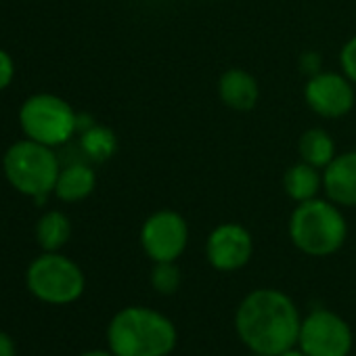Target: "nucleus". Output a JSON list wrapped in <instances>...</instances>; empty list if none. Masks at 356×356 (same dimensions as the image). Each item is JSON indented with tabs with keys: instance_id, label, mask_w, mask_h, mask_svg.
I'll use <instances>...</instances> for the list:
<instances>
[{
	"instance_id": "22",
	"label": "nucleus",
	"mask_w": 356,
	"mask_h": 356,
	"mask_svg": "<svg viewBox=\"0 0 356 356\" xmlns=\"http://www.w3.org/2000/svg\"><path fill=\"white\" fill-rule=\"evenodd\" d=\"M0 356H15V343L5 331H0Z\"/></svg>"
},
{
	"instance_id": "9",
	"label": "nucleus",
	"mask_w": 356,
	"mask_h": 356,
	"mask_svg": "<svg viewBox=\"0 0 356 356\" xmlns=\"http://www.w3.org/2000/svg\"><path fill=\"white\" fill-rule=\"evenodd\" d=\"M306 105L325 120H339L348 115L354 107L356 95L354 84L335 72H318L308 78L304 86Z\"/></svg>"
},
{
	"instance_id": "18",
	"label": "nucleus",
	"mask_w": 356,
	"mask_h": 356,
	"mask_svg": "<svg viewBox=\"0 0 356 356\" xmlns=\"http://www.w3.org/2000/svg\"><path fill=\"white\" fill-rule=\"evenodd\" d=\"M181 268L176 262H155L151 268V285L161 296H172L178 287H181Z\"/></svg>"
},
{
	"instance_id": "14",
	"label": "nucleus",
	"mask_w": 356,
	"mask_h": 356,
	"mask_svg": "<svg viewBox=\"0 0 356 356\" xmlns=\"http://www.w3.org/2000/svg\"><path fill=\"white\" fill-rule=\"evenodd\" d=\"M321 189H323V174H321V170L310 165V163H306V161L293 163L285 172V176H283V191L296 204L314 200Z\"/></svg>"
},
{
	"instance_id": "13",
	"label": "nucleus",
	"mask_w": 356,
	"mask_h": 356,
	"mask_svg": "<svg viewBox=\"0 0 356 356\" xmlns=\"http://www.w3.org/2000/svg\"><path fill=\"white\" fill-rule=\"evenodd\" d=\"M97 187V174L86 163H70L61 168L55 183V195L65 204H78L86 200Z\"/></svg>"
},
{
	"instance_id": "1",
	"label": "nucleus",
	"mask_w": 356,
	"mask_h": 356,
	"mask_svg": "<svg viewBox=\"0 0 356 356\" xmlns=\"http://www.w3.org/2000/svg\"><path fill=\"white\" fill-rule=\"evenodd\" d=\"M241 341L258 356H279L298 343L302 318L293 300L279 289H256L237 308Z\"/></svg>"
},
{
	"instance_id": "17",
	"label": "nucleus",
	"mask_w": 356,
	"mask_h": 356,
	"mask_svg": "<svg viewBox=\"0 0 356 356\" xmlns=\"http://www.w3.org/2000/svg\"><path fill=\"white\" fill-rule=\"evenodd\" d=\"M80 147L92 161H107L118 151V136L111 128L92 124L80 132Z\"/></svg>"
},
{
	"instance_id": "24",
	"label": "nucleus",
	"mask_w": 356,
	"mask_h": 356,
	"mask_svg": "<svg viewBox=\"0 0 356 356\" xmlns=\"http://www.w3.org/2000/svg\"><path fill=\"white\" fill-rule=\"evenodd\" d=\"M279 356H308V354H304L302 350H287V352H283V354H279Z\"/></svg>"
},
{
	"instance_id": "10",
	"label": "nucleus",
	"mask_w": 356,
	"mask_h": 356,
	"mask_svg": "<svg viewBox=\"0 0 356 356\" xmlns=\"http://www.w3.org/2000/svg\"><path fill=\"white\" fill-rule=\"evenodd\" d=\"M254 254V239L250 231L237 222L218 225L206 243L208 262L220 273H233L243 268Z\"/></svg>"
},
{
	"instance_id": "3",
	"label": "nucleus",
	"mask_w": 356,
	"mask_h": 356,
	"mask_svg": "<svg viewBox=\"0 0 356 356\" xmlns=\"http://www.w3.org/2000/svg\"><path fill=\"white\" fill-rule=\"evenodd\" d=\"M291 243L306 256L325 258L341 250L348 237V222L331 200H310L296 206L289 216Z\"/></svg>"
},
{
	"instance_id": "11",
	"label": "nucleus",
	"mask_w": 356,
	"mask_h": 356,
	"mask_svg": "<svg viewBox=\"0 0 356 356\" xmlns=\"http://www.w3.org/2000/svg\"><path fill=\"white\" fill-rule=\"evenodd\" d=\"M323 189L339 208H356V149L337 153L323 170Z\"/></svg>"
},
{
	"instance_id": "15",
	"label": "nucleus",
	"mask_w": 356,
	"mask_h": 356,
	"mask_svg": "<svg viewBox=\"0 0 356 356\" xmlns=\"http://www.w3.org/2000/svg\"><path fill=\"white\" fill-rule=\"evenodd\" d=\"M298 153H300V161H306L318 170H325L337 155L333 136L323 128L306 130L298 140Z\"/></svg>"
},
{
	"instance_id": "4",
	"label": "nucleus",
	"mask_w": 356,
	"mask_h": 356,
	"mask_svg": "<svg viewBox=\"0 0 356 356\" xmlns=\"http://www.w3.org/2000/svg\"><path fill=\"white\" fill-rule=\"evenodd\" d=\"M3 172L15 191L32 197L36 206H44L49 195L55 191L61 163L53 147L24 138L5 151Z\"/></svg>"
},
{
	"instance_id": "12",
	"label": "nucleus",
	"mask_w": 356,
	"mask_h": 356,
	"mask_svg": "<svg viewBox=\"0 0 356 356\" xmlns=\"http://www.w3.org/2000/svg\"><path fill=\"white\" fill-rule=\"evenodd\" d=\"M218 97L233 111H252L258 103L260 86L248 70L231 67L218 80Z\"/></svg>"
},
{
	"instance_id": "23",
	"label": "nucleus",
	"mask_w": 356,
	"mask_h": 356,
	"mask_svg": "<svg viewBox=\"0 0 356 356\" xmlns=\"http://www.w3.org/2000/svg\"><path fill=\"white\" fill-rule=\"evenodd\" d=\"M82 356H115L113 352H105V350H90V352H84Z\"/></svg>"
},
{
	"instance_id": "6",
	"label": "nucleus",
	"mask_w": 356,
	"mask_h": 356,
	"mask_svg": "<svg viewBox=\"0 0 356 356\" xmlns=\"http://www.w3.org/2000/svg\"><path fill=\"white\" fill-rule=\"evenodd\" d=\"M28 289L47 304H72L86 287L82 268L59 252H44L38 256L26 273Z\"/></svg>"
},
{
	"instance_id": "8",
	"label": "nucleus",
	"mask_w": 356,
	"mask_h": 356,
	"mask_svg": "<svg viewBox=\"0 0 356 356\" xmlns=\"http://www.w3.org/2000/svg\"><path fill=\"white\" fill-rule=\"evenodd\" d=\"M189 225L174 210L153 212L140 229V245L153 262H176L187 250Z\"/></svg>"
},
{
	"instance_id": "20",
	"label": "nucleus",
	"mask_w": 356,
	"mask_h": 356,
	"mask_svg": "<svg viewBox=\"0 0 356 356\" xmlns=\"http://www.w3.org/2000/svg\"><path fill=\"white\" fill-rule=\"evenodd\" d=\"M15 78V63L7 51L0 49V92L7 90Z\"/></svg>"
},
{
	"instance_id": "5",
	"label": "nucleus",
	"mask_w": 356,
	"mask_h": 356,
	"mask_svg": "<svg viewBox=\"0 0 356 356\" xmlns=\"http://www.w3.org/2000/svg\"><path fill=\"white\" fill-rule=\"evenodd\" d=\"M19 126L26 138L59 147L78 132V113L65 99L51 92H38L24 101Z\"/></svg>"
},
{
	"instance_id": "21",
	"label": "nucleus",
	"mask_w": 356,
	"mask_h": 356,
	"mask_svg": "<svg viewBox=\"0 0 356 356\" xmlns=\"http://www.w3.org/2000/svg\"><path fill=\"white\" fill-rule=\"evenodd\" d=\"M300 67H302V72H306L308 76H314V74L321 72L323 59H321L314 51H308V53H304V55L300 57Z\"/></svg>"
},
{
	"instance_id": "7",
	"label": "nucleus",
	"mask_w": 356,
	"mask_h": 356,
	"mask_svg": "<svg viewBox=\"0 0 356 356\" xmlns=\"http://www.w3.org/2000/svg\"><path fill=\"white\" fill-rule=\"evenodd\" d=\"M298 346L308 356H348L352 329L335 312L316 308L302 321Z\"/></svg>"
},
{
	"instance_id": "2",
	"label": "nucleus",
	"mask_w": 356,
	"mask_h": 356,
	"mask_svg": "<svg viewBox=\"0 0 356 356\" xmlns=\"http://www.w3.org/2000/svg\"><path fill=\"white\" fill-rule=\"evenodd\" d=\"M176 339L174 323L147 306L120 310L107 327L109 350L115 356H168Z\"/></svg>"
},
{
	"instance_id": "16",
	"label": "nucleus",
	"mask_w": 356,
	"mask_h": 356,
	"mask_svg": "<svg viewBox=\"0 0 356 356\" xmlns=\"http://www.w3.org/2000/svg\"><path fill=\"white\" fill-rule=\"evenodd\" d=\"M70 237H72V222L63 212L51 210L38 218L36 241L44 252H59L70 241Z\"/></svg>"
},
{
	"instance_id": "19",
	"label": "nucleus",
	"mask_w": 356,
	"mask_h": 356,
	"mask_svg": "<svg viewBox=\"0 0 356 356\" xmlns=\"http://www.w3.org/2000/svg\"><path fill=\"white\" fill-rule=\"evenodd\" d=\"M339 65L343 70V76L356 86V36L350 38L339 53Z\"/></svg>"
}]
</instances>
